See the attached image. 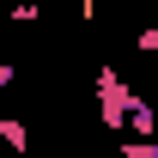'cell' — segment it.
<instances>
[{
	"mask_svg": "<svg viewBox=\"0 0 158 158\" xmlns=\"http://www.w3.org/2000/svg\"><path fill=\"white\" fill-rule=\"evenodd\" d=\"M134 49H140V55H158V19H152V24L134 37Z\"/></svg>",
	"mask_w": 158,
	"mask_h": 158,
	"instance_id": "3957f363",
	"label": "cell"
},
{
	"mask_svg": "<svg viewBox=\"0 0 158 158\" xmlns=\"http://www.w3.org/2000/svg\"><path fill=\"white\" fill-rule=\"evenodd\" d=\"M31 158H37V152H31Z\"/></svg>",
	"mask_w": 158,
	"mask_h": 158,
	"instance_id": "5b68a950",
	"label": "cell"
},
{
	"mask_svg": "<svg viewBox=\"0 0 158 158\" xmlns=\"http://www.w3.org/2000/svg\"><path fill=\"white\" fill-rule=\"evenodd\" d=\"M0 140H6L12 158H31V128H24L19 116H0Z\"/></svg>",
	"mask_w": 158,
	"mask_h": 158,
	"instance_id": "6da1fadb",
	"label": "cell"
},
{
	"mask_svg": "<svg viewBox=\"0 0 158 158\" xmlns=\"http://www.w3.org/2000/svg\"><path fill=\"white\" fill-rule=\"evenodd\" d=\"M12 79H19V67H12V61H0V91H6Z\"/></svg>",
	"mask_w": 158,
	"mask_h": 158,
	"instance_id": "277c9868",
	"label": "cell"
},
{
	"mask_svg": "<svg viewBox=\"0 0 158 158\" xmlns=\"http://www.w3.org/2000/svg\"><path fill=\"white\" fill-rule=\"evenodd\" d=\"M6 19H12V24H37V19H43V6H37V0H19Z\"/></svg>",
	"mask_w": 158,
	"mask_h": 158,
	"instance_id": "7a4b0ae2",
	"label": "cell"
}]
</instances>
